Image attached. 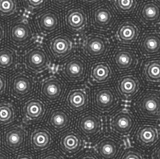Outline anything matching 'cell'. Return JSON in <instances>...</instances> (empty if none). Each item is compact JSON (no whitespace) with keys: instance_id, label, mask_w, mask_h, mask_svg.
Returning <instances> with one entry per match:
<instances>
[{"instance_id":"32","label":"cell","mask_w":160,"mask_h":159,"mask_svg":"<svg viewBox=\"0 0 160 159\" xmlns=\"http://www.w3.org/2000/svg\"><path fill=\"white\" fill-rule=\"evenodd\" d=\"M112 2L114 8L123 15L132 14L138 5V1L135 0H115Z\"/></svg>"},{"instance_id":"1","label":"cell","mask_w":160,"mask_h":159,"mask_svg":"<svg viewBox=\"0 0 160 159\" xmlns=\"http://www.w3.org/2000/svg\"><path fill=\"white\" fill-rule=\"evenodd\" d=\"M135 109L140 118L150 121L160 120V91L147 90L137 99Z\"/></svg>"},{"instance_id":"41","label":"cell","mask_w":160,"mask_h":159,"mask_svg":"<svg viewBox=\"0 0 160 159\" xmlns=\"http://www.w3.org/2000/svg\"><path fill=\"white\" fill-rule=\"evenodd\" d=\"M4 36V30L2 25L0 23V42L2 40Z\"/></svg>"},{"instance_id":"4","label":"cell","mask_w":160,"mask_h":159,"mask_svg":"<svg viewBox=\"0 0 160 159\" xmlns=\"http://www.w3.org/2000/svg\"><path fill=\"white\" fill-rule=\"evenodd\" d=\"M135 117L127 108H121L110 117L108 127L111 133L122 138L128 137L135 129Z\"/></svg>"},{"instance_id":"17","label":"cell","mask_w":160,"mask_h":159,"mask_svg":"<svg viewBox=\"0 0 160 159\" xmlns=\"http://www.w3.org/2000/svg\"><path fill=\"white\" fill-rule=\"evenodd\" d=\"M65 91V84L56 76H51L45 79L40 86L41 97L51 104L59 102L63 97Z\"/></svg>"},{"instance_id":"10","label":"cell","mask_w":160,"mask_h":159,"mask_svg":"<svg viewBox=\"0 0 160 159\" xmlns=\"http://www.w3.org/2000/svg\"><path fill=\"white\" fill-rule=\"evenodd\" d=\"M88 64L85 58L80 55H74L64 62L62 72L68 81L78 83L85 79Z\"/></svg>"},{"instance_id":"3","label":"cell","mask_w":160,"mask_h":159,"mask_svg":"<svg viewBox=\"0 0 160 159\" xmlns=\"http://www.w3.org/2000/svg\"><path fill=\"white\" fill-rule=\"evenodd\" d=\"M124 146L122 138L113 134H104L94 142L93 152L99 159H118Z\"/></svg>"},{"instance_id":"12","label":"cell","mask_w":160,"mask_h":159,"mask_svg":"<svg viewBox=\"0 0 160 159\" xmlns=\"http://www.w3.org/2000/svg\"><path fill=\"white\" fill-rule=\"evenodd\" d=\"M27 140V131L21 125H14L4 131L2 145L7 151L14 153L25 148Z\"/></svg>"},{"instance_id":"31","label":"cell","mask_w":160,"mask_h":159,"mask_svg":"<svg viewBox=\"0 0 160 159\" xmlns=\"http://www.w3.org/2000/svg\"><path fill=\"white\" fill-rule=\"evenodd\" d=\"M16 111L15 107L8 102H0V127L7 126L15 120Z\"/></svg>"},{"instance_id":"22","label":"cell","mask_w":160,"mask_h":159,"mask_svg":"<svg viewBox=\"0 0 160 159\" xmlns=\"http://www.w3.org/2000/svg\"><path fill=\"white\" fill-rule=\"evenodd\" d=\"M25 123H36L43 119L47 113V106L38 98H31L25 102L22 108Z\"/></svg>"},{"instance_id":"19","label":"cell","mask_w":160,"mask_h":159,"mask_svg":"<svg viewBox=\"0 0 160 159\" xmlns=\"http://www.w3.org/2000/svg\"><path fill=\"white\" fill-rule=\"evenodd\" d=\"M48 48L51 55L57 61L68 57L73 49V41L65 33H60L49 40Z\"/></svg>"},{"instance_id":"11","label":"cell","mask_w":160,"mask_h":159,"mask_svg":"<svg viewBox=\"0 0 160 159\" xmlns=\"http://www.w3.org/2000/svg\"><path fill=\"white\" fill-rule=\"evenodd\" d=\"M23 62L27 69L35 73H40L49 67V58L46 51L40 46H35L26 51Z\"/></svg>"},{"instance_id":"7","label":"cell","mask_w":160,"mask_h":159,"mask_svg":"<svg viewBox=\"0 0 160 159\" xmlns=\"http://www.w3.org/2000/svg\"><path fill=\"white\" fill-rule=\"evenodd\" d=\"M160 140L158 127L151 123L139 125L135 131L133 141L142 150H148L156 146Z\"/></svg>"},{"instance_id":"16","label":"cell","mask_w":160,"mask_h":159,"mask_svg":"<svg viewBox=\"0 0 160 159\" xmlns=\"http://www.w3.org/2000/svg\"><path fill=\"white\" fill-rule=\"evenodd\" d=\"M9 39L18 46H25L32 41L34 33L26 20H20L14 22L9 27Z\"/></svg>"},{"instance_id":"20","label":"cell","mask_w":160,"mask_h":159,"mask_svg":"<svg viewBox=\"0 0 160 159\" xmlns=\"http://www.w3.org/2000/svg\"><path fill=\"white\" fill-rule=\"evenodd\" d=\"M90 102L89 93L84 87H76L68 92L65 104L68 109L74 113H80L86 110Z\"/></svg>"},{"instance_id":"34","label":"cell","mask_w":160,"mask_h":159,"mask_svg":"<svg viewBox=\"0 0 160 159\" xmlns=\"http://www.w3.org/2000/svg\"><path fill=\"white\" fill-rule=\"evenodd\" d=\"M17 10V3L13 0H0V16L8 17L13 15Z\"/></svg>"},{"instance_id":"8","label":"cell","mask_w":160,"mask_h":159,"mask_svg":"<svg viewBox=\"0 0 160 159\" xmlns=\"http://www.w3.org/2000/svg\"><path fill=\"white\" fill-rule=\"evenodd\" d=\"M91 22L96 30L107 31L114 26L116 22V15L112 7L108 4L102 3L92 9Z\"/></svg>"},{"instance_id":"39","label":"cell","mask_w":160,"mask_h":159,"mask_svg":"<svg viewBox=\"0 0 160 159\" xmlns=\"http://www.w3.org/2000/svg\"><path fill=\"white\" fill-rule=\"evenodd\" d=\"M6 78L0 74V95L4 94V92H6Z\"/></svg>"},{"instance_id":"15","label":"cell","mask_w":160,"mask_h":159,"mask_svg":"<svg viewBox=\"0 0 160 159\" xmlns=\"http://www.w3.org/2000/svg\"><path fill=\"white\" fill-rule=\"evenodd\" d=\"M72 121V115L70 111L64 107L58 106L49 110L46 123L53 132L61 133L70 127Z\"/></svg>"},{"instance_id":"18","label":"cell","mask_w":160,"mask_h":159,"mask_svg":"<svg viewBox=\"0 0 160 159\" xmlns=\"http://www.w3.org/2000/svg\"><path fill=\"white\" fill-rule=\"evenodd\" d=\"M116 87L119 97L124 101L129 102L138 94L141 84L136 75L128 74L118 78Z\"/></svg>"},{"instance_id":"33","label":"cell","mask_w":160,"mask_h":159,"mask_svg":"<svg viewBox=\"0 0 160 159\" xmlns=\"http://www.w3.org/2000/svg\"><path fill=\"white\" fill-rule=\"evenodd\" d=\"M118 159H146L142 150L135 147L124 148Z\"/></svg>"},{"instance_id":"40","label":"cell","mask_w":160,"mask_h":159,"mask_svg":"<svg viewBox=\"0 0 160 159\" xmlns=\"http://www.w3.org/2000/svg\"><path fill=\"white\" fill-rule=\"evenodd\" d=\"M0 159H11L10 155L6 152L0 150Z\"/></svg>"},{"instance_id":"29","label":"cell","mask_w":160,"mask_h":159,"mask_svg":"<svg viewBox=\"0 0 160 159\" xmlns=\"http://www.w3.org/2000/svg\"><path fill=\"white\" fill-rule=\"evenodd\" d=\"M144 78L151 83H159L160 81V56L154 57L146 62L142 69Z\"/></svg>"},{"instance_id":"36","label":"cell","mask_w":160,"mask_h":159,"mask_svg":"<svg viewBox=\"0 0 160 159\" xmlns=\"http://www.w3.org/2000/svg\"><path fill=\"white\" fill-rule=\"evenodd\" d=\"M47 2V1L43 0H29L26 1V2H28L27 4L28 8L32 10H38L39 8H42L46 4L45 2Z\"/></svg>"},{"instance_id":"24","label":"cell","mask_w":160,"mask_h":159,"mask_svg":"<svg viewBox=\"0 0 160 159\" xmlns=\"http://www.w3.org/2000/svg\"><path fill=\"white\" fill-rule=\"evenodd\" d=\"M54 142L53 135L49 129L43 127L34 129L29 136L31 149L36 152H42L48 150Z\"/></svg>"},{"instance_id":"38","label":"cell","mask_w":160,"mask_h":159,"mask_svg":"<svg viewBox=\"0 0 160 159\" xmlns=\"http://www.w3.org/2000/svg\"><path fill=\"white\" fill-rule=\"evenodd\" d=\"M14 159H35L33 154L29 152H22L19 153Z\"/></svg>"},{"instance_id":"37","label":"cell","mask_w":160,"mask_h":159,"mask_svg":"<svg viewBox=\"0 0 160 159\" xmlns=\"http://www.w3.org/2000/svg\"><path fill=\"white\" fill-rule=\"evenodd\" d=\"M76 159H99L93 151L87 150L79 155Z\"/></svg>"},{"instance_id":"13","label":"cell","mask_w":160,"mask_h":159,"mask_svg":"<svg viewBox=\"0 0 160 159\" xmlns=\"http://www.w3.org/2000/svg\"><path fill=\"white\" fill-rule=\"evenodd\" d=\"M58 147L62 154L68 157H73L82 151L85 141L81 135L74 129L63 132L60 138Z\"/></svg>"},{"instance_id":"28","label":"cell","mask_w":160,"mask_h":159,"mask_svg":"<svg viewBox=\"0 0 160 159\" xmlns=\"http://www.w3.org/2000/svg\"><path fill=\"white\" fill-rule=\"evenodd\" d=\"M142 54L146 56H151L160 53V37L159 33L149 31L142 37L139 43Z\"/></svg>"},{"instance_id":"9","label":"cell","mask_w":160,"mask_h":159,"mask_svg":"<svg viewBox=\"0 0 160 159\" xmlns=\"http://www.w3.org/2000/svg\"><path fill=\"white\" fill-rule=\"evenodd\" d=\"M35 22L38 31L43 36L50 35L59 31L62 27L60 13L52 8H47L39 12Z\"/></svg>"},{"instance_id":"5","label":"cell","mask_w":160,"mask_h":159,"mask_svg":"<svg viewBox=\"0 0 160 159\" xmlns=\"http://www.w3.org/2000/svg\"><path fill=\"white\" fill-rule=\"evenodd\" d=\"M93 108L101 113H109L114 110L120 103L116 92L109 86H103L93 90L92 96Z\"/></svg>"},{"instance_id":"23","label":"cell","mask_w":160,"mask_h":159,"mask_svg":"<svg viewBox=\"0 0 160 159\" xmlns=\"http://www.w3.org/2000/svg\"><path fill=\"white\" fill-rule=\"evenodd\" d=\"M66 28L73 33H79L83 31L88 24V16L86 10L80 6H74L70 8L64 16Z\"/></svg>"},{"instance_id":"6","label":"cell","mask_w":160,"mask_h":159,"mask_svg":"<svg viewBox=\"0 0 160 159\" xmlns=\"http://www.w3.org/2000/svg\"><path fill=\"white\" fill-rule=\"evenodd\" d=\"M82 51L90 60H98L107 55L110 50V42L108 37L93 33L88 35L82 43Z\"/></svg>"},{"instance_id":"14","label":"cell","mask_w":160,"mask_h":159,"mask_svg":"<svg viewBox=\"0 0 160 159\" xmlns=\"http://www.w3.org/2000/svg\"><path fill=\"white\" fill-rule=\"evenodd\" d=\"M111 60L117 71L128 72L133 70L137 67L138 56L133 49L119 47L113 52Z\"/></svg>"},{"instance_id":"27","label":"cell","mask_w":160,"mask_h":159,"mask_svg":"<svg viewBox=\"0 0 160 159\" xmlns=\"http://www.w3.org/2000/svg\"><path fill=\"white\" fill-rule=\"evenodd\" d=\"M137 16L142 23L148 26L157 25L160 22V5L155 1H147L139 7Z\"/></svg>"},{"instance_id":"21","label":"cell","mask_w":160,"mask_h":159,"mask_svg":"<svg viewBox=\"0 0 160 159\" xmlns=\"http://www.w3.org/2000/svg\"><path fill=\"white\" fill-rule=\"evenodd\" d=\"M34 88L35 81L28 74H17L11 79L10 92L16 99L21 100L27 98L33 93Z\"/></svg>"},{"instance_id":"26","label":"cell","mask_w":160,"mask_h":159,"mask_svg":"<svg viewBox=\"0 0 160 159\" xmlns=\"http://www.w3.org/2000/svg\"><path fill=\"white\" fill-rule=\"evenodd\" d=\"M139 35V26L134 21L130 20L122 21L117 26L116 31L117 41L124 45H132L135 43Z\"/></svg>"},{"instance_id":"2","label":"cell","mask_w":160,"mask_h":159,"mask_svg":"<svg viewBox=\"0 0 160 159\" xmlns=\"http://www.w3.org/2000/svg\"><path fill=\"white\" fill-rule=\"evenodd\" d=\"M76 128L81 136L87 141H95L103 132L104 120L97 112H83L77 119Z\"/></svg>"},{"instance_id":"30","label":"cell","mask_w":160,"mask_h":159,"mask_svg":"<svg viewBox=\"0 0 160 159\" xmlns=\"http://www.w3.org/2000/svg\"><path fill=\"white\" fill-rule=\"evenodd\" d=\"M18 56L13 49L8 47L0 48V70L8 71L17 65Z\"/></svg>"},{"instance_id":"35","label":"cell","mask_w":160,"mask_h":159,"mask_svg":"<svg viewBox=\"0 0 160 159\" xmlns=\"http://www.w3.org/2000/svg\"><path fill=\"white\" fill-rule=\"evenodd\" d=\"M39 159H64L61 153L55 150H51L42 154Z\"/></svg>"},{"instance_id":"25","label":"cell","mask_w":160,"mask_h":159,"mask_svg":"<svg viewBox=\"0 0 160 159\" xmlns=\"http://www.w3.org/2000/svg\"><path fill=\"white\" fill-rule=\"evenodd\" d=\"M112 77L113 71L108 62H96L90 68L89 81L92 85L107 84L111 81Z\"/></svg>"}]
</instances>
